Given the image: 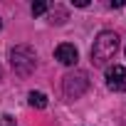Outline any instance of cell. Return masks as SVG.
Instances as JSON below:
<instances>
[{
	"label": "cell",
	"mask_w": 126,
	"mask_h": 126,
	"mask_svg": "<svg viewBox=\"0 0 126 126\" xmlns=\"http://www.w3.org/2000/svg\"><path fill=\"white\" fill-rule=\"evenodd\" d=\"M119 49V35L114 30H101L92 45V64L94 67H106L109 62L114 59Z\"/></svg>",
	"instance_id": "1"
},
{
	"label": "cell",
	"mask_w": 126,
	"mask_h": 126,
	"mask_svg": "<svg viewBox=\"0 0 126 126\" xmlns=\"http://www.w3.org/2000/svg\"><path fill=\"white\" fill-rule=\"evenodd\" d=\"M10 64L15 69V74L20 77H30L37 67V52L30 45H17L10 49Z\"/></svg>",
	"instance_id": "2"
},
{
	"label": "cell",
	"mask_w": 126,
	"mask_h": 126,
	"mask_svg": "<svg viewBox=\"0 0 126 126\" xmlns=\"http://www.w3.org/2000/svg\"><path fill=\"white\" fill-rule=\"evenodd\" d=\"M87 89H89V77L82 69L67 72L64 79H62V92H64L67 99H79V96H84Z\"/></svg>",
	"instance_id": "3"
},
{
	"label": "cell",
	"mask_w": 126,
	"mask_h": 126,
	"mask_svg": "<svg viewBox=\"0 0 126 126\" xmlns=\"http://www.w3.org/2000/svg\"><path fill=\"white\" fill-rule=\"evenodd\" d=\"M54 59L59 62V64H64V67H74L77 59H79V52H77L74 45L62 42V45H57V49H54Z\"/></svg>",
	"instance_id": "4"
},
{
	"label": "cell",
	"mask_w": 126,
	"mask_h": 126,
	"mask_svg": "<svg viewBox=\"0 0 126 126\" xmlns=\"http://www.w3.org/2000/svg\"><path fill=\"white\" fill-rule=\"evenodd\" d=\"M47 17H49V22L52 25H64L67 22V10L62 8V5H49V10H47Z\"/></svg>",
	"instance_id": "5"
},
{
	"label": "cell",
	"mask_w": 126,
	"mask_h": 126,
	"mask_svg": "<svg viewBox=\"0 0 126 126\" xmlns=\"http://www.w3.org/2000/svg\"><path fill=\"white\" fill-rule=\"evenodd\" d=\"M109 82H126V67L124 64H111L106 69V84Z\"/></svg>",
	"instance_id": "6"
},
{
	"label": "cell",
	"mask_w": 126,
	"mask_h": 126,
	"mask_svg": "<svg viewBox=\"0 0 126 126\" xmlns=\"http://www.w3.org/2000/svg\"><path fill=\"white\" fill-rule=\"evenodd\" d=\"M27 104L35 106V109H45V106H47V96H45L42 92H30V94H27Z\"/></svg>",
	"instance_id": "7"
},
{
	"label": "cell",
	"mask_w": 126,
	"mask_h": 126,
	"mask_svg": "<svg viewBox=\"0 0 126 126\" xmlns=\"http://www.w3.org/2000/svg\"><path fill=\"white\" fill-rule=\"evenodd\" d=\"M47 10H49V5L42 3V0H40V3H32V15H35V17H37V15H45Z\"/></svg>",
	"instance_id": "8"
},
{
	"label": "cell",
	"mask_w": 126,
	"mask_h": 126,
	"mask_svg": "<svg viewBox=\"0 0 126 126\" xmlns=\"http://www.w3.org/2000/svg\"><path fill=\"white\" fill-rule=\"evenodd\" d=\"M111 92H126V82H109L106 84Z\"/></svg>",
	"instance_id": "9"
},
{
	"label": "cell",
	"mask_w": 126,
	"mask_h": 126,
	"mask_svg": "<svg viewBox=\"0 0 126 126\" xmlns=\"http://www.w3.org/2000/svg\"><path fill=\"white\" fill-rule=\"evenodd\" d=\"M3 126H17V124L13 121V116H10V114H5V116H3Z\"/></svg>",
	"instance_id": "10"
},
{
	"label": "cell",
	"mask_w": 126,
	"mask_h": 126,
	"mask_svg": "<svg viewBox=\"0 0 126 126\" xmlns=\"http://www.w3.org/2000/svg\"><path fill=\"white\" fill-rule=\"evenodd\" d=\"M126 5V0H111L109 3V8H124Z\"/></svg>",
	"instance_id": "11"
},
{
	"label": "cell",
	"mask_w": 126,
	"mask_h": 126,
	"mask_svg": "<svg viewBox=\"0 0 126 126\" xmlns=\"http://www.w3.org/2000/svg\"><path fill=\"white\" fill-rule=\"evenodd\" d=\"M72 5H77V8H87L89 0H72Z\"/></svg>",
	"instance_id": "12"
},
{
	"label": "cell",
	"mask_w": 126,
	"mask_h": 126,
	"mask_svg": "<svg viewBox=\"0 0 126 126\" xmlns=\"http://www.w3.org/2000/svg\"><path fill=\"white\" fill-rule=\"evenodd\" d=\"M0 27H3V22H0Z\"/></svg>",
	"instance_id": "13"
},
{
	"label": "cell",
	"mask_w": 126,
	"mask_h": 126,
	"mask_svg": "<svg viewBox=\"0 0 126 126\" xmlns=\"http://www.w3.org/2000/svg\"><path fill=\"white\" fill-rule=\"evenodd\" d=\"M124 54H126V49H124Z\"/></svg>",
	"instance_id": "14"
}]
</instances>
